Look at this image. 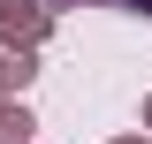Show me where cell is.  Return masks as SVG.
Listing matches in <instances>:
<instances>
[{
  "label": "cell",
  "mask_w": 152,
  "mask_h": 144,
  "mask_svg": "<svg viewBox=\"0 0 152 144\" xmlns=\"http://www.w3.org/2000/svg\"><path fill=\"white\" fill-rule=\"evenodd\" d=\"M107 8H129V15H152V0H107Z\"/></svg>",
  "instance_id": "6da1fadb"
}]
</instances>
